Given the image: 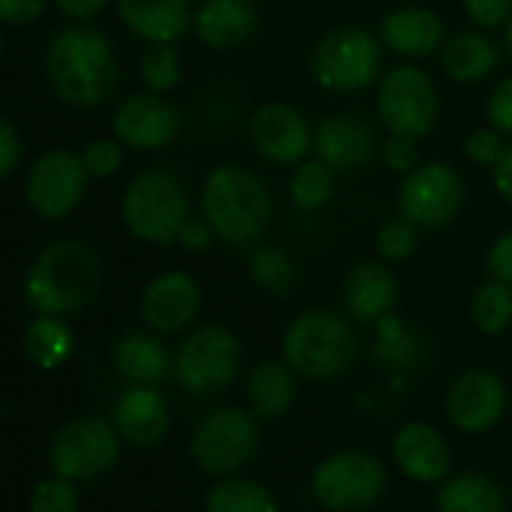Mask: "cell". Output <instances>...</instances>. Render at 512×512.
<instances>
[{"mask_svg": "<svg viewBox=\"0 0 512 512\" xmlns=\"http://www.w3.org/2000/svg\"><path fill=\"white\" fill-rule=\"evenodd\" d=\"M51 93L72 108L105 105L120 87V57L108 33L69 24L57 30L42 57Z\"/></svg>", "mask_w": 512, "mask_h": 512, "instance_id": "cell-1", "label": "cell"}, {"mask_svg": "<svg viewBox=\"0 0 512 512\" xmlns=\"http://www.w3.org/2000/svg\"><path fill=\"white\" fill-rule=\"evenodd\" d=\"M102 288V258L84 240H54L30 264L24 297L39 315L63 318L84 309Z\"/></svg>", "mask_w": 512, "mask_h": 512, "instance_id": "cell-2", "label": "cell"}, {"mask_svg": "<svg viewBox=\"0 0 512 512\" xmlns=\"http://www.w3.org/2000/svg\"><path fill=\"white\" fill-rule=\"evenodd\" d=\"M201 210L222 243L252 246L270 222L273 198L255 171L225 162L207 174L201 189Z\"/></svg>", "mask_w": 512, "mask_h": 512, "instance_id": "cell-3", "label": "cell"}, {"mask_svg": "<svg viewBox=\"0 0 512 512\" xmlns=\"http://www.w3.org/2000/svg\"><path fill=\"white\" fill-rule=\"evenodd\" d=\"M120 219L126 231L144 243H177L189 219V195L174 171L144 168L138 171L120 198Z\"/></svg>", "mask_w": 512, "mask_h": 512, "instance_id": "cell-4", "label": "cell"}, {"mask_svg": "<svg viewBox=\"0 0 512 512\" xmlns=\"http://www.w3.org/2000/svg\"><path fill=\"white\" fill-rule=\"evenodd\" d=\"M285 363L315 381H330L351 369L357 357L354 327L327 309L303 312L291 321L282 339Z\"/></svg>", "mask_w": 512, "mask_h": 512, "instance_id": "cell-5", "label": "cell"}, {"mask_svg": "<svg viewBox=\"0 0 512 512\" xmlns=\"http://www.w3.org/2000/svg\"><path fill=\"white\" fill-rule=\"evenodd\" d=\"M309 69L324 90L360 93L384 75V42L366 27H336L318 39Z\"/></svg>", "mask_w": 512, "mask_h": 512, "instance_id": "cell-6", "label": "cell"}, {"mask_svg": "<svg viewBox=\"0 0 512 512\" xmlns=\"http://www.w3.org/2000/svg\"><path fill=\"white\" fill-rule=\"evenodd\" d=\"M441 99L432 75L420 66L399 63L378 81V117L390 135L426 138L435 132Z\"/></svg>", "mask_w": 512, "mask_h": 512, "instance_id": "cell-7", "label": "cell"}, {"mask_svg": "<svg viewBox=\"0 0 512 512\" xmlns=\"http://www.w3.org/2000/svg\"><path fill=\"white\" fill-rule=\"evenodd\" d=\"M258 420L243 408H216L204 414L192 432L189 453L210 477H231L258 453Z\"/></svg>", "mask_w": 512, "mask_h": 512, "instance_id": "cell-8", "label": "cell"}, {"mask_svg": "<svg viewBox=\"0 0 512 512\" xmlns=\"http://www.w3.org/2000/svg\"><path fill=\"white\" fill-rule=\"evenodd\" d=\"M387 492V468L357 450L327 456L312 474V495L333 512H360L375 507Z\"/></svg>", "mask_w": 512, "mask_h": 512, "instance_id": "cell-9", "label": "cell"}, {"mask_svg": "<svg viewBox=\"0 0 512 512\" xmlns=\"http://www.w3.org/2000/svg\"><path fill=\"white\" fill-rule=\"evenodd\" d=\"M240 342L225 327H198L174 357L177 384L198 399L222 393L240 369Z\"/></svg>", "mask_w": 512, "mask_h": 512, "instance_id": "cell-10", "label": "cell"}, {"mask_svg": "<svg viewBox=\"0 0 512 512\" xmlns=\"http://www.w3.org/2000/svg\"><path fill=\"white\" fill-rule=\"evenodd\" d=\"M120 432L102 417L66 423L51 441V468L72 483H90L108 474L120 459Z\"/></svg>", "mask_w": 512, "mask_h": 512, "instance_id": "cell-11", "label": "cell"}, {"mask_svg": "<svg viewBox=\"0 0 512 512\" xmlns=\"http://www.w3.org/2000/svg\"><path fill=\"white\" fill-rule=\"evenodd\" d=\"M87 168L81 162V153H72L66 147L45 150L24 177V201L39 219H66L78 210L87 192Z\"/></svg>", "mask_w": 512, "mask_h": 512, "instance_id": "cell-12", "label": "cell"}, {"mask_svg": "<svg viewBox=\"0 0 512 512\" xmlns=\"http://www.w3.org/2000/svg\"><path fill=\"white\" fill-rule=\"evenodd\" d=\"M465 204L462 174L441 159L417 165L405 174L399 186V213L417 228H444L450 225Z\"/></svg>", "mask_w": 512, "mask_h": 512, "instance_id": "cell-13", "label": "cell"}, {"mask_svg": "<svg viewBox=\"0 0 512 512\" xmlns=\"http://www.w3.org/2000/svg\"><path fill=\"white\" fill-rule=\"evenodd\" d=\"M249 138L255 153L273 165H300L315 150V132L306 114L288 102H267L255 108Z\"/></svg>", "mask_w": 512, "mask_h": 512, "instance_id": "cell-14", "label": "cell"}, {"mask_svg": "<svg viewBox=\"0 0 512 512\" xmlns=\"http://www.w3.org/2000/svg\"><path fill=\"white\" fill-rule=\"evenodd\" d=\"M183 129L177 105L159 93H132L111 114V132L123 147L132 150H162Z\"/></svg>", "mask_w": 512, "mask_h": 512, "instance_id": "cell-15", "label": "cell"}, {"mask_svg": "<svg viewBox=\"0 0 512 512\" xmlns=\"http://www.w3.org/2000/svg\"><path fill=\"white\" fill-rule=\"evenodd\" d=\"M507 411V387L495 372H465L447 393V417L459 432L480 435L498 426Z\"/></svg>", "mask_w": 512, "mask_h": 512, "instance_id": "cell-16", "label": "cell"}, {"mask_svg": "<svg viewBox=\"0 0 512 512\" xmlns=\"http://www.w3.org/2000/svg\"><path fill=\"white\" fill-rule=\"evenodd\" d=\"M201 309V288L183 270L159 273L141 294V318L156 333H180Z\"/></svg>", "mask_w": 512, "mask_h": 512, "instance_id": "cell-17", "label": "cell"}, {"mask_svg": "<svg viewBox=\"0 0 512 512\" xmlns=\"http://www.w3.org/2000/svg\"><path fill=\"white\" fill-rule=\"evenodd\" d=\"M375 150L378 135L360 114H330L315 126V153L336 174L369 165Z\"/></svg>", "mask_w": 512, "mask_h": 512, "instance_id": "cell-18", "label": "cell"}, {"mask_svg": "<svg viewBox=\"0 0 512 512\" xmlns=\"http://www.w3.org/2000/svg\"><path fill=\"white\" fill-rule=\"evenodd\" d=\"M261 27V9L255 0H201L192 18V30L201 45L213 51H234L255 39Z\"/></svg>", "mask_w": 512, "mask_h": 512, "instance_id": "cell-19", "label": "cell"}, {"mask_svg": "<svg viewBox=\"0 0 512 512\" xmlns=\"http://www.w3.org/2000/svg\"><path fill=\"white\" fill-rule=\"evenodd\" d=\"M378 36L384 48H390L399 57L423 60L444 48L447 27L444 18L429 6H399L381 18Z\"/></svg>", "mask_w": 512, "mask_h": 512, "instance_id": "cell-20", "label": "cell"}, {"mask_svg": "<svg viewBox=\"0 0 512 512\" xmlns=\"http://www.w3.org/2000/svg\"><path fill=\"white\" fill-rule=\"evenodd\" d=\"M114 9L123 27L150 45H174L195 18L189 0H114Z\"/></svg>", "mask_w": 512, "mask_h": 512, "instance_id": "cell-21", "label": "cell"}, {"mask_svg": "<svg viewBox=\"0 0 512 512\" xmlns=\"http://www.w3.org/2000/svg\"><path fill=\"white\" fill-rule=\"evenodd\" d=\"M171 426L168 402L153 387H129L114 405V429L132 447H153Z\"/></svg>", "mask_w": 512, "mask_h": 512, "instance_id": "cell-22", "label": "cell"}, {"mask_svg": "<svg viewBox=\"0 0 512 512\" xmlns=\"http://www.w3.org/2000/svg\"><path fill=\"white\" fill-rule=\"evenodd\" d=\"M393 456L396 465L420 483H438L450 474L453 465V453L447 438L429 426V423H411L405 426L396 441H393Z\"/></svg>", "mask_w": 512, "mask_h": 512, "instance_id": "cell-23", "label": "cell"}, {"mask_svg": "<svg viewBox=\"0 0 512 512\" xmlns=\"http://www.w3.org/2000/svg\"><path fill=\"white\" fill-rule=\"evenodd\" d=\"M399 300V285L390 267L378 261H363L345 276V303L357 321L375 324L390 318Z\"/></svg>", "mask_w": 512, "mask_h": 512, "instance_id": "cell-24", "label": "cell"}, {"mask_svg": "<svg viewBox=\"0 0 512 512\" xmlns=\"http://www.w3.org/2000/svg\"><path fill=\"white\" fill-rule=\"evenodd\" d=\"M498 63H501V45L480 30L453 33L441 48V66L459 84L486 81L498 69Z\"/></svg>", "mask_w": 512, "mask_h": 512, "instance_id": "cell-25", "label": "cell"}, {"mask_svg": "<svg viewBox=\"0 0 512 512\" xmlns=\"http://www.w3.org/2000/svg\"><path fill=\"white\" fill-rule=\"evenodd\" d=\"M114 369L132 387H156L174 372L165 345L144 333H129L114 345Z\"/></svg>", "mask_w": 512, "mask_h": 512, "instance_id": "cell-26", "label": "cell"}, {"mask_svg": "<svg viewBox=\"0 0 512 512\" xmlns=\"http://www.w3.org/2000/svg\"><path fill=\"white\" fill-rule=\"evenodd\" d=\"M246 393H249L255 417L279 420L294 405V393H297L294 369L288 363H279V360L258 363L246 381Z\"/></svg>", "mask_w": 512, "mask_h": 512, "instance_id": "cell-27", "label": "cell"}, {"mask_svg": "<svg viewBox=\"0 0 512 512\" xmlns=\"http://www.w3.org/2000/svg\"><path fill=\"white\" fill-rule=\"evenodd\" d=\"M438 512H510V501L492 477L459 474L438 492Z\"/></svg>", "mask_w": 512, "mask_h": 512, "instance_id": "cell-28", "label": "cell"}, {"mask_svg": "<svg viewBox=\"0 0 512 512\" xmlns=\"http://www.w3.org/2000/svg\"><path fill=\"white\" fill-rule=\"evenodd\" d=\"M72 330L51 315H39L24 327V354L39 369H57L72 357Z\"/></svg>", "mask_w": 512, "mask_h": 512, "instance_id": "cell-29", "label": "cell"}, {"mask_svg": "<svg viewBox=\"0 0 512 512\" xmlns=\"http://www.w3.org/2000/svg\"><path fill=\"white\" fill-rule=\"evenodd\" d=\"M288 195L297 210H309V213L321 210L336 195V171L327 162H321L318 156L306 159V162L294 165V174L288 180Z\"/></svg>", "mask_w": 512, "mask_h": 512, "instance_id": "cell-30", "label": "cell"}, {"mask_svg": "<svg viewBox=\"0 0 512 512\" xmlns=\"http://www.w3.org/2000/svg\"><path fill=\"white\" fill-rule=\"evenodd\" d=\"M207 512H279L267 486L252 480H225L207 495Z\"/></svg>", "mask_w": 512, "mask_h": 512, "instance_id": "cell-31", "label": "cell"}, {"mask_svg": "<svg viewBox=\"0 0 512 512\" xmlns=\"http://www.w3.org/2000/svg\"><path fill=\"white\" fill-rule=\"evenodd\" d=\"M471 318L489 336L504 333L512 324V285H504L498 279L480 285L471 300Z\"/></svg>", "mask_w": 512, "mask_h": 512, "instance_id": "cell-32", "label": "cell"}, {"mask_svg": "<svg viewBox=\"0 0 512 512\" xmlns=\"http://www.w3.org/2000/svg\"><path fill=\"white\" fill-rule=\"evenodd\" d=\"M138 75L150 93H171L183 81V60L174 45H147L138 60Z\"/></svg>", "mask_w": 512, "mask_h": 512, "instance_id": "cell-33", "label": "cell"}, {"mask_svg": "<svg viewBox=\"0 0 512 512\" xmlns=\"http://www.w3.org/2000/svg\"><path fill=\"white\" fill-rule=\"evenodd\" d=\"M249 273L252 279L270 291V294H285L294 282V267H291V258L276 249V246H261L252 252L249 258Z\"/></svg>", "mask_w": 512, "mask_h": 512, "instance_id": "cell-34", "label": "cell"}, {"mask_svg": "<svg viewBox=\"0 0 512 512\" xmlns=\"http://www.w3.org/2000/svg\"><path fill=\"white\" fill-rule=\"evenodd\" d=\"M417 243H420V228L405 216H399L381 225L375 249L384 261H405L417 252Z\"/></svg>", "mask_w": 512, "mask_h": 512, "instance_id": "cell-35", "label": "cell"}, {"mask_svg": "<svg viewBox=\"0 0 512 512\" xmlns=\"http://www.w3.org/2000/svg\"><path fill=\"white\" fill-rule=\"evenodd\" d=\"M81 162H84V168H87L90 177L108 180V177H114V174L123 168V162H126L123 144H120L117 138H93V141L84 144Z\"/></svg>", "mask_w": 512, "mask_h": 512, "instance_id": "cell-36", "label": "cell"}, {"mask_svg": "<svg viewBox=\"0 0 512 512\" xmlns=\"http://www.w3.org/2000/svg\"><path fill=\"white\" fill-rule=\"evenodd\" d=\"M30 512H78V492L72 480L54 477L36 483L30 495Z\"/></svg>", "mask_w": 512, "mask_h": 512, "instance_id": "cell-37", "label": "cell"}, {"mask_svg": "<svg viewBox=\"0 0 512 512\" xmlns=\"http://www.w3.org/2000/svg\"><path fill=\"white\" fill-rule=\"evenodd\" d=\"M465 156L474 162V165H486V168H495L504 153H507V141L498 129L492 126H483V129H471L465 135Z\"/></svg>", "mask_w": 512, "mask_h": 512, "instance_id": "cell-38", "label": "cell"}, {"mask_svg": "<svg viewBox=\"0 0 512 512\" xmlns=\"http://www.w3.org/2000/svg\"><path fill=\"white\" fill-rule=\"evenodd\" d=\"M462 6L480 30L507 27L512 18V0H462Z\"/></svg>", "mask_w": 512, "mask_h": 512, "instance_id": "cell-39", "label": "cell"}, {"mask_svg": "<svg viewBox=\"0 0 512 512\" xmlns=\"http://www.w3.org/2000/svg\"><path fill=\"white\" fill-rule=\"evenodd\" d=\"M381 156H384V165L396 174H411L420 165L417 141L405 135H390L381 147Z\"/></svg>", "mask_w": 512, "mask_h": 512, "instance_id": "cell-40", "label": "cell"}, {"mask_svg": "<svg viewBox=\"0 0 512 512\" xmlns=\"http://www.w3.org/2000/svg\"><path fill=\"white\" fill-rule=\"evenodd\" d=\"M486 117L492 129H498L501 135H512V75L498 81V87L489 93Z\"/></svg>", "mask_w": 512, "mask_h": 512, "instance_id": "cell-41", "label": "cell"}, {"mask_svg": "<svg viewBox=\"0 0 512 512\" xmlns=\"http://www.w3.org/2000/svg\"><path fill=\"white\" fill-rule=\"evenodd\" d=\"M24 156V141L9 117L0 120V177H12Z\"/></svg>", "mask_w": 512, "mask_h": 512, "instance_id": "cell-42", "label": "cell"}, {"mask_svg": "<svg viewBox=\"0 0 512 512\" xmlns=\"http://www.w3.org/2000/svg\"><path fill=\"white\" fill-rule=\"evenodd\" d=\"M48 9V0H0V18L9 27H27L36 24Z\"/></svg>", "mask_w": 512, "mask_h": 512, "instance_id": "cell-43", "label": "cell"}, {"mask_svg": "<svg viewBox=\"0 0 512 512\" xmlns=\"http://www.w3.org/2000/svg\"><path fill=\"white\" fill-rule=\"evenodd\" d=\"M213 237H216V231L210 228L207 219L189 216L186 225H183V231H180V237H177V243H180L186 252H204V249H210Z\"/></svg>", "mask_w": 512, "mask_h": 512, "instance_id": "cell-44", "label": "cell"}, {"mask_svg": "<svg viewBox=\"0 0 512 512\" xmlns=\"http://www.w3.org/2000/svg\"><path fill=\"white\" fill-rule=\"evenodd\" d=\"M489 273L504 282V285H512V231L501 234L495 240V246L489 249Z\"/></svg>", "mask_w": 512, "mask_h": 512, "instance_id": "cell-45", "label": "cell"}, {"mask_svg": "<svg viewBox=\"0 0 512 512\" xmlns=\"http://www.w3.org/2000/svg\"><path fill=\"white\" fill-rule=\"evenodd\" d=\"M111 0H54V6L60 9L63 18L75 21V24H84L90 18H96Z\"/></svg>", "mask_w": 512, "mask_h": 512, "instance_id": "cell-46", "label": "cell"}, {"mask_svg": "<svg viewBox=\"0 0 512 512\" xmlns=\"http://www.w3.org/2000/svg\"><path fill=\"white\" fill-rule=\"evenodd\" d=\"M492 180H495L498 195H501V198H504V201L512 207V141L507 144L504 159L492 168Z\"/></svg>", "mask_w": 512, "mask_h": 512, "instance_id": "cell-47", "label": "cell"}, {"mask_svg": "<svg viewBox=\"0 0 512 512\" xmlns=\"http://www.w3.org/2000/svg\"><path fill=\"white\" fill-rule=\"evenodd\" d=\"M504 48H507V54H510L512 60V18L510 24H507V30H504Z\"/></svg>", "mask_w": 512, "mask_h": 512, "instance_id": "cell-48", "label": "cell"}]
</instances>
